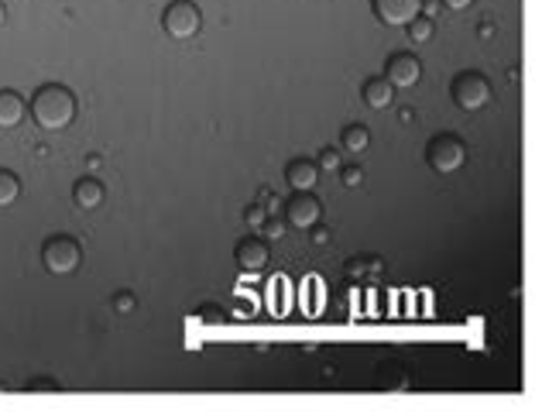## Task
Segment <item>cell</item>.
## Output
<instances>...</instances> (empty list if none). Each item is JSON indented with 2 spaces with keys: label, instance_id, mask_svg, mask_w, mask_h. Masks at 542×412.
Listing matches in <instances>:
<instances>
[{
  "label": "cell",
  "instance_id": "cell-1",
  "mask_svg": "<svg viewBox=\"0 0 542 412\" xmlns=\"http://www.w3.org/2000/svg\"><path fill=\"white\" fill-rule=\"evenodd\" d=\"M31 117H35L38 127H45V131H65V127L76 120V97H72L65 86L49 83V86H42V90L35 93V100H31Z\"/></svg>",
  "mask_w": 542,
  "mask_h": 412
},
{
  "label": "cell",
  "instance_id": "cell-2",
  "mask_svg": "<svg viewBox=\"0 0 542 412\" xmlns=\"http://www.w3.org/2000/svg\"><path fill=\"white\" fill-rule=\"evenodd\" d=\"M162 28L168 31V38L189 42V38H196L199 28H203V10H199L192 0H172L162 14Z\"/></svg>",
  "mask_w": 542,
  "mask_h": 412
},
{
  "label": "cell",
  "instance_id": "cell-3",
  "mask_svg": "<svg viewBox=\"0 0 542 412\" xmlns=\"http://www.w3.org/2000/svg\"><path fill=\"white\" fill-rule=\"evenodd\" d=\"M450 100L460 110H481V107H488L491 100V83L481 72H460L450 83Z\"/></svg>",
  "mask_w": 542,
  "mask_h": 412
},
{
  "label": "cell",
  "instance_id": "cell-4",
  "mask_svg": "<svg viewBox=\"0 0 542 412\" xmlns=\"http://www.w3.org/2000/svg\"><path fill=\"white\" fill-rule=\"evenodd\" d=\"M426 158H429V165L436 172L450 176V172H457L467 162V145L457 134H436L429 141V148H426Z\"/></svg>",
  "mask_w": 542,
  "mask_h": 412
},
{
  "label": "cell",
  "instance_id": "cell-5",
  "mask_svg": "<svg viewBox=\"0 0 542 412\" xmlns=\"http://www.w3.org/2000/svg\"><path fill=\"white\" fill-rule=\"evenodd\" d=\"M83 261V251L72 237H49L45 247H42V265L52 272V275H72Z\"/></svg>",
  "mask_w": 542,
  "mask_h": 412
},
{
  "label": "cell",
  "instance_id": "cell-6",
  "mask_svg": "<svg viewBox=\"0 0 542 412\" xmlns=\"http://www.w3.org/2000/svg\"><path fill=\"white\" fill-rule=\"evenodd\" d=\"M281 213H285V224L295 227V231H309V227L323 224V203L313 196V189L295 192V196L281 206Z\"/></svg>",
  "mask_w": 542,
  "mask_h": 412
},
{
  "label": "cell",
  "instance_id": "cell-7",
  "mask_svg": "<svg viewBox=\"0 0 542 412\" xmlns=\"http://www.w3.org/2000/svg\"><path fill=\"white\" fill-rule=\"evenodd\" d=\"M371 10L381 24L388 28H405L412 17L422 14V0H371Z\"/></svg>",
  "mask_w": 542,
  "mask_h": 412
},
{
  "label": "cell",
  "instance_id": "cell-8",
  "mask_svg": "<svg viewBox=\"0 0 542 412\" xmlns=\"http://www.w3.org/2000/svg\"><path fill=\"white\" fill-rule=\"evenodd\" d=\"M384 79L395 86V90H409V86H416L419 79H422V62L416 59L412 52H395V56H388V65H384Z\"/></svg>",
  "mask_w": 542,
  "mask_h": 412
},
{
  "label": "cell",
  "instance_id": "cell-9",
  "mask_svg": "<svg viewBox=\"0 0 542 412\" xmlns=\"http://www.w3.org/2000/svg\"><path fill=\"white\" fill-rule=\"evenodd\" d=\"M233 258H237V265H240L244 272H261V268L271 261V251H268V244H265L261 237H244V240L237 244Z\"/></svg>",
  "mask_w": 542,
  "mask_h": 412
},
{
  "label": "cell",
  "instance_id": "cell-10",
  "mask_svg": "<svg viewBox=\"0 0 542 412\" xmlns=\"http://www.w3.org/2000/svg\"><path fill=\"white\" fill-rule=\"evenodd\" d=\"M285 182H288L295 192H306V189H313V186L320 182V165L309 162V158H292V162L285 165Z\"/></svg>",
  "mask_w": 542,
  "mask_h": 412
},
{
  "label": "cell",
  "instance_id": "cell-11",
  "mask_svg": "<svg viewBox=\"0 0 542 412\" xmlns=\"http://www.w3.org/2000/svg\"><path fill=\"white\" fill-rule=\"evenodd\" d=\"M361 97H364V104H368L371 110H388L391 100H395V86H391L384 76H375V79H368V83L361 86Z\"/></svg>",
  "mask_w": 542,
  "mask_h": 412
},
{
  "label": "cell",
  "instance_id": "cell-12",
  "mask_svg": "<svg viewBox=\"0 0 542 412\" xmlns=\"http://www.w3.org/2000/svg\"><path fill=\"white\" fill-rule=\"evenodd\" d=\"M24 114H28L24 100H21L14 90H0V127H3V131L17 127V124L24 120Z\"/></svg>",
  "mask_w": 542,
  "mask_h": 412
},
{
  "label": "cell",
  "instance_id": "cell-13",
  "mask_svg": "<svg viewBox=\"0 0 542 412\" xmlns=\"http://www.w3.org/2000/svg\"><path fill=\"white\" fill-rule=\"evenodd\" d=\"M76 206L79 210H97L100 203H104V186L97 182V179H83V182H76Z\"/></svg>",
  "mask_w": 542,
  "mask_h": 412
},
{
  "label": "cell",
  "instance_id": "cell-14",
  "mask_svg": "<svg viewBox=\"0 0 542 412\" xmlns=\"http://www.w3.org/2000/svg\"><path fill=\"white\" fill-rule=\"evenodd\" d=\"M368 145H371V131H368V127H357V124H354V127L343 131V148H347V151L361 155Z\"/></svg>",
  "mask_w": 542,
  "mask_h": 412
},
{
  "label": "cell",
  "instance_id": "cell-15",
  "mask_svg": "<svg viewBox=\"0 0 542 412\" xmlns=\"http://www.w3.org/2000/svg\"><path fill=\"white\" fill-rule=\"evenodd\" d=\"M405 31H409V38L416 42V45H422V42H429L433 38V31H436V24H433V17H412L409 24H405Z\"/></svg>",
  "mask_w": 542,
  "mask_h": 412
},
{
  "label": "cell",
  "instance_id": "cell-16",
  "mask_svg": "<svg viewBox=\"0 0 542 412\" xmlns=\"http://www.w3.org/2000/svg\"><path fill=\"white\" fill-rule=\"evenodd\" d=\"M17 196H21V182H17V176L7 172V169H0V210L10 206Z\"/></svg>",
  "mask_w": 542,
  "mask_h": 412
},
{
  "label": "cell",
  "instance_id": "cell-17",
  "mask_svg": "<svg viewBox=\"0 0 542 412\" xmlns=\"http://www.w3.org/2000/svg\"><path fill=\"white\" fill-rule=\"evenodd\" d=\"M320 172H340V165H343V158H340V151L336 148H326L323 155H320Z\"/></svg>",
  "mask_w": 542,
  "mask_h": 412
},
{
  "label": "cell",
  "instance_id": "cell-18",
  "mask_svg": "<svg viewBox=\"0 0 542 412\" xmlns=\"http://www.w3.org/2000/svg\"><path fill=\"white\" fill-rule=\"evenodd\" d=\"M340 182L350 186V189H357L364 182V169L361 165H340Z\"/></svg>",
  "mask_w": 542,
  "mask_h": 412
},
{
  "label": "cell",
  "instance_id": "cell-19",
  "mask_svg": "<svg viewBox=\"0 0 542 412\" xmlns=\"http://www.w3.org/2000/svg\"><path fill=\"white\" fill-rule=\"evenodd\" d=\"M244 220H247L251 231H261V227L268 224V210H265V206H251V210L244 213Z\"/></svg>",
  "mask_w": 542,
  "mask_h": 412
},
{
  "label": "cell",
  "instance_id": "cell-20",
  "mask_svg": "<svg viewBox=\"0 0 542 412\" xmlns=\"http://www.w3.org/2000/svg\"><path fill=\"white\" fill-rule=\"evenodd\" d=\"M381 265L378 261H368V258H364V261H361V258H357V261H350V275H354V279H357V275H364V272H378Z\"/></svg>",
  "mask_w": 542,
  "mask_h": 412
},
{
  "label": "cell",
  "instance_id": "cell-21",
  "mask_svg": "<svg viewBox=\"0 0 542 412\" xmlns=\"http://www.w3.org/2000/svg\"><path fill=\"white\" fill-rule=\"evenodd\" d=\"M113 309H117V313H131V309H134V295L131 292L113 295Z\"/></svg>",
  "mask_w": 542,
  "mask_h": 412
},
{
  "label": "cell",
  "instance_id": "cell-22",
  "mask_svg": "<svg viewBox=\"0 0 542 412\" xmlns=\"http://www.w3.org/2000/svg\"><path fill=\"white\" fill-rule=\"evenodd\" d=\"M285 227H288V224H281V220H271V217H268V224H265L261 231H265L268 237H285Z\"/></svg>",
  "mask_w": 542,
  "mask_h": 412
},
{
  "label": "cell",
  "instance_id": "cell-23",
  "mask_svg": "<svg viewBox=\"0 0 542 412\" xmlns=\"http://www.w3.org/2000/svg\"><path fill=\"white\" fill-rule=\"evenodd\" d=\"M261 203H265V210H268V217H278V210L285 206L281 199H274V196H268V192H261Z\"/></svg>",
  "mask_w": 542,
  "mask_h": 412
},
{
  "label": "cell",
  "instance_id": "cell-24",
  "mask_svg": "<svg viewBox=\"0 0 542 412\" xmlns=\"http://www.w3.org/2000/svg\"><path fill=\"white\" fill-rule=\"evenodd\" d=\"M309 231H313V244H316V247L329 244V231H326V227H320V224H316V227H309Z\"/></svg>",
  "mask_w": 542,
  "mask_h": 412
},
{
  "label": "cell",
  "instance_id": "cell-25",
  "mask_svg": "<svg viewBox=\"0 0 542 412\" xmlns=\"http://www.w3.org/2000/svg\"><path fill=\"white\" fill-rule=\"evenodd\" d=\"M439 3H443V7H450V10H467L474 0H439Z\"/></svg>",
  "mask_w": 542,
  "mask_h": 412
},
{
  "label": "cell",
  "instance_id": "cell-26",
  "mask_svg": "<svg viewBox=\"0 0 542 412\" xmlns=\"http://www.w3.org/2000/svg\"><path fill=\"white\" fill-rule=\"evenodd\" d=\"M477 35H481V38H491V35H494V24H491V21H484V24L477 28Z\"/></svg>",
  "mask_w": 542,
  "mask_h": 412
},
{
  "label": "cell",
  "instance_id": "cell-27",
  "mask_svg": "<svg viewBox=\"0 0 542 412\" xmlns=\"http://www.w3.org/2000/svg\"><path fill=\"white\" fill-rule=\"evenodd\" d=\"M31 392H58V385H45V381H38V385H31Z\"/></svg>",
  "mask_w": 542,
  "mask_h": 412
},
{
  "label": "cell",
  "instance_id": "cell-28",
  "mask_svg": "<svg viewBox=\"0 0 542 412\" xmlns=\"http://www.w3.org/2000/svg\"><path fill=\"white\" fill-rule=\"evenodd\" d=\"M86 165H90V169H100V165H104V158H100V155H90V158H86Z\"/></svg>",
  "mask_w": 542,
  "mask_h": 412
},
{
  "label": "cell",
  "instance_id": "cell-29",
  "mask_svg": "<svg viewBox=\"0 0 542 412\" xmlns=\"http://www.w3.org/2000/svg\"><path fill=\"white\" fill-rule=\"evenodd\" d=\"M3 21H7V7L0 3V24H3Z\"/></svg>",
  "mask_w": 542,
  "mask_h": 412
}]
</instances>
